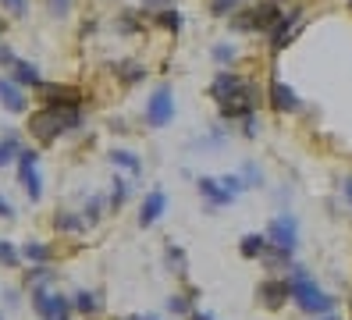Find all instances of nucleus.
I'll list each match as a JSON object with an SVG mask.
<instances>
[{
	"mask_svg": "<svg viewBox=\"0 0 352 320\" xmlns=\"http://www.w3.org/2000/svg\"><path fill=\"white\" fill-rule=\"evenodd\" d=\"M288 288H292V303L309 313V317H327L335 313V295H327L317 281L314 274H309L302 264H292V274H288Z\"/></svg>",
	"mask_w": 352,
	"mask_h": 320,
	"instance_id": "nucleus-1",
	"label": "nucleus"
},
{
	"mask_svg": "<svg viewBox=\"0 0 352 320\" xmlns=\"http://www.w3.org/2000/svg\"><path fill=\"white\" fill-rule=\"evenodd\" d=\"M82 125V111L78 107H47V111L32 114L29 128L39 142H57L65 132H75Z\"/></svg>",
	"mask_w": 352,
	"mask_h": 320,
	"instance_id": "nucleus-2",
	"label": "nucleus"
},
{
	"mask_svg": "<svg viewBox=\"0 0 352 320\" xmlns=\"http://www.w3.org/2000/svg\"><path fill=\"white\" fill-rule=\"evenodd\" d=\"M267 246L296 253V246H299V221H296V213H278V217H271V224H267Z\"/></svg>",
	"mask_w": 352,
	"mask_h": 320,
	"instance_id": "nucleus-3",
	"label": "nucleus"
},
{
	"mask_svg": "<svg viewBox=\"0 0 352 320\" xmlns=\"http://www.w3.org/2000/svg\"><path fill=\"white\" fill-rule=\"evenodd\" d=\"M32 310L39 320H72V303L60 292H47V288H36L32 295Z\"/></svg>",
	"mask_w": 352,
	"mask_h": 320,
	"instance_id": "nucleus-4",
	"label": "nucleus"
},
{
	"mask_svg": "<svg viewBox=\"0 0 352 320\" xmlns=\"http://www.w3.org/2000/svg\"><path fill=\"white\" fill-rule=\"evenodd\" d=\"M210 96L224 107V103H235V100H242V96H253V85L245 82V78H239L235 72H221V75L210 82Z\"/></svg>",
	"mask_w": 352,
	"mask_h": 320,
	"instance_id": "nucleus-5",
	"label": "nucleus"
},
{
	"mask_svg": "<svg viewBox=\"0 0 352 320\" xmlns=\"http://www.w3.org/2000/svg\"><path fill=\"white\" fill-rule=\"evenodd\" d=\"M18 182H22V189H25V196L36 203L39 196H43V178H39V153L36 149H22L18 153Z\"/></svg>",
	"mask_w": 352,
	"mask_h": 320,
	"instance_id": "nucleus-6",
	"label": "nucleus"
},
{
	"mask_svg": "<svg viewBox=\"0 0 352 320\" xmlns=\"http://www.w3.org/2000/svg\"><path fill=\"white\" fill-rule=\"evenodd\" d=\"M175 121V96H171V85H160V89L150 96L146 103V125L150 128H164Z\"/></svg>",
	"mask_w": 352,
	"mask_h": 320,
	"instance_id": "nucleus-7",
	"label": "nucleus"
},
{
	"mask_svg": "<svg viewBox=\"0 0 352 320\" xmlns=\"http://www.w3.org/2000/svg\"><path fill=\"white\" fill-rule=\"evenodd\" d=\"M278 21H281L278 4H260V8L245 11V14H235L232 18V29H245V32H253V29H274Z\"/></svg>",
	"mask_w": 352,
	"mask_h": 320,
	"instance_id": "nucleus-8",
	"label": "nucleus"
},
{
	"mask_svg": "<svg viewBox=\"0 0 352 320\" xmlns=\"http://www.w3.org/2000/svg\"><path fill=\"white\" fill-rule=\"evenodd\" d=\"M256 295H260L263 310H281L288 299H292V288H288V281H281V277H267V281L256 288Z\"/></svg>",
	"mask_w": 352,
	"mask_h": 320,
	"instance_id": "nucleus-9",
	"label": "nucleus"
},
{
	"mask_svg": "<svg viewBox=\"0 0 352 320\" xmlns=\"http://www.w3.org/2000/svg\"><path fill=\"white\" fill-rule=\"evenodd\" d=\"M43 89V100L47 107H78V89H72V85H54V82H43L39 85Z\"/></svg>",
	"mask_w": 352,
	"mask_h": 320,
	"instance_id": "nucleus-10",
	"label": "nucleus"
},
{
	"mask_svg": "<svg viewBox=\"0 0 352 320\" xmlns=\"http://www.w3.org/2000/svg\"><path fill=\"white\" fill-rule=\"evenodd\" d=\"M199 185V192H203V200H206V206H210V210H217V206H228V203H235V196H232V192H228L217 178H199L196 182Z\"/></svg>",
	"mask_w": 352,
	"mask_h": 320,
	"instance_id": "nucleus-11",
	"label": "nucleus"
},
{
	"mask_svg": "<svg viewBox=\"0 0 352 320\" xmlns=\"http://www.w3.org/2000/svg\"><path fill=\"white\" fill-rule=\"evenodd\" d=\"M0 103H4L11 114H22L29 107V96L22 93V85H14L11 78H0Z\"/></svg>",
	"mask_w": 352,
	"mask_h": 320,
	"instance_id": "nucleus-12",
	"label": "nucleus"
},
{
	"mask_svg": "<svg viewBox=\"0 0 352 320\" xmlns=\"http://www.w3.org/2000/svg\"><path fill=\"white\" fill-rule=\"evenodd\" d=\"M271 107H274V111H281V114L299 111V96H296L292 85H285V82H271Z\"/></svg>",
	"mask_w": 352,
	"mask_h": 320,
	"instance_id": "nucleus-13",
	"label": "nucleus"
},
{
	"mask_svg": "<svg viewBox=\"0 0 352 320\" xmlns=\"http://www.w3.org/2000/svg\"><path fill=\"white\" fill-rule=\"evenodd\" d=\"M299 11H292V14H285L278 25L271 29V47L274 50H281V47H288V43H292V36H296V25H299Z\"/></svg>",
	"mask_w": 352,
	"mask_h": 320,
	"instance_id": "nucleus-14",
	"label": "nucleus"
},
{
	"mask_svg": "<svg viewBox=\"0 0 352 320\" xmlns=\"http://www.w3.org/2000/svg\"><path fill=\"white\" fill-rule=\"evenodd\" d=\"M164 206H168V196H164V192L157 189V192H150L146 200H142V206H139V224L142 228H150L160 213H164Z\"/></svg>",
	"mask_w": 352,
	"mask_h": 320,
	"instance_id": "nucleus-15",
	"label": "nucleus"
},
{
	"mask_svg": "<svg viewBox=\"0 0 352 320\" xmlns=\"http://www.w3.org/2000/svg\"><path fill=\"white\" fill-rule=\"evenodd\" d=\"M11 72H14V78H11L14 85H36V89L43 85V78H39V68H36V64H29V61H14Z\"/></svg>",
	"mask_w": 352,
	"mask_h": 320,
	"instance_id": "nucleus-16",
	"label": "nucleus"
},
{
	"mask_svg": "<svg viewBox=\"0 0 352 320\" xmlns=\"http://www.w3.org/2000/svg\"><path fill=\"white\" fill-rule=\"evenodd\" d=\"M107 160H111L114 167H121V171H129L132 178H139V171H142V160L132 153V149H111Z\"/></svg>",
	"mask_w": 352,
	"mask_h": 320,
	"instance_id": "nucleus-17",
	"label": "nucleus"
},
{
	"mask_svg": "<svg viewBox=\"0 0 352 320\" xmlns=\"http://www.w3.org/2000/svg\"><path fill=\"white\" fill-rule=\"evenodd\" d=\"M72 310H75V313H82V317H93V313L100 310V299H96L93 292L82 288V292H75V299H72Z\"/></svg>",
	"mask_w": 352,
	"mask_h": 320,
	"instance_id": "nucleus-18",
	"label": "nucleus"
},
{
	"mask_svg": "<svg viewBox=\"0 0 352 320\" xmlns=\"http://www.w3.org/2000/svg\"><path fill=\"white\" fill-rule=\"evenodd\" d=\"M239 253L242 256H263L267 253V235H245L239 242Z\"/></svg>",
	"mask_w": 352,
	"mask_h": 320,
	"instance_id": "nucleus-19",
	"label": "nucleus"
},
{
	"mask_svg": "<svg viewBox=\"0 0 352 320\" xmlns=\"http://www.w3.org/2000/svg\"><path fill=\"white\" fill-rule=\"evenodd\" d=\"M22 256H25V260H32L36 267H47L50 249H47L43 242H25V246H22Z\"/></svg>",
	"mask_w": 352,
	"mask_h": 320,
	"instance_id": "nucleus-20",
	"label": "nucleus"
},
{
	"mask_svg": "<svg viewBox=\"0 0 352 320\" xmlns=\"http://www.w3.org/2000/svg\"><path fill=\"white\" fill-rule=\"evenodd\" d=\"M54 224H57V231H82L86 228V221H82L78 213H68V210H57Z\"/></svg>",
	"mask_w": 352,
	"mask_h": 320,
	"instance_id": "nucleus-21",
	"label": "nucleus"
},
{
	"mask_svg": "<svg viewBox=\"0 0 352 320\" xmlns=\"http://www.w3.org/2000/svg\"><path fill=\"white\" fill-rule=\"evenodd\" d=\"M263 264H267V267H285V264H292V253H288V249H274V246H267Z\"/></svg>",
	"mask_w": 352,
	"mask_h": 320,
	"instance_id": "nucleus-22",
	"label": "nucleus"
},
{
	"mask_svg": "<svg viewBox=\"0 0 352 320\" xmlns=\"http://www.w3.org/2000/svg\"><path fill=\"white\" fill-rule=\"evenodd\" d=\"M153 18H157V25H168L171 32H178V29H182V14H178L175 8H164V11H153Z\"/></svg>",
	"mask_w": 352,
	"mask_h": 320,
	"instance_id": "nucleus-23",
	"label": "nucleus"
},
{
	"mask_svg": "<svg viewBox=\"0 0 352 320\" xmlns=\"http://www.w3.org/2000/svg\"><path fill=\"white\" fill-rule=\"evenodd\" d=\"M18 153H22V146H18V139H14V136H8L4 142H0V167L11 164V160H18Z\"/></svg>",
	"mask_w": 352,
	"mask_h": 320,
	"instance_id": "nucleus-24",
	"label": "nucleus"
},
{
	"mask_svg": "<svg viewBox=\"0 0 352 320\" xmlns=\"http://www.w3.org/2000/svg\"><path fill=\"white\" fill-rule=\"evenodd\" d=\"M18 260H22V249H14L11 242L0 239V267H18Z\"/></svg>",
	"mask_w": 352,
	"mask_h": 320,
	"instance_id": "nucleus-25",
	"label": "nucleus"
},
{
	"mask_svg": "<svg viewBox=\"0 0 352 320\" xmlns=\"http://www.w3.org/2000/svg\"><path fill=\"white\" fill-rule=\"evenodd\" d=\"M129 185H135V182H129V178H114V196H111V210H121V206H125Z\"/></svg>",
	"mask_w": 352,
	"mask_h": 320,
	"instance_id": "nucleus-26",
	"label": "nucleus"
},
{
	"mask_svg": "<svg viewBox=\"0 0 352 320\" xmlns=\"http://www.w3.org/2000/svg\"><path fill=\"white\" fill-rule=\"evenodd\" d=\"M118 78L121 82H142V78H146V68H139V64H121Z\"/></svg>",
	"mask_w": 352,
	"mask_h": 320,
	"instance_id": "nucleus-27",
	"label": "nucleus"
},
{
	"mask_svg": "<svg viewBox=\"0 0 352 320\" xmlns=\"http://www.w3.org/2000/svg\"><path fill=\"white\" fill-rule=\"evenodd\" d=\"M217 182H221V185H224L228 192H232V196H239V192L245 189V182H242L239 175H224V178H217Z\"/></svg>",
	"mask_w": 352,
	"mask_h": 320,
	"instance_id": "nucleus-28",
	"label": "nucleus"
},
{
	"mask_svg": "<svg viewBox=\"0 0 352 320\" xmlns=\"http://www.w3.org/2000/svg\"><path fill=\"white\" fill-rule=\"evenodd\" d=\"M168 264H171V270H185V253L178 246H168Z\"/></svg>",
	"mask_w": 352,
	"mask_h": 320,
	"instance_id": "nucleus-29",
	"label": "nucleus"
},
{
	"mask_svg": "<svg viewBox=\"0 0 352 320\" xmlns=\"http://www.w3.org/2000/svg\"><path fill=\"white\" fill-rule=\"evenodd\" d=\"M0 4H4V11H11V14H18V18L29 11V0H0Z\"/></svg>",
	"mask_w": 352,
	"mask_h": 320,
	"instance_id": "nucleus-30",
	"label": "nucleus"
},
{
	"mask_svg": "<svg viewBox=\"0 0 352 320\" xmlns=\"http://www.w3.org/2000/svg\"><path fill=\"white\" fill-rule=\"evenodd\" d=\"M214 61L232 64V61H235V47H214Z\"/></svg>",
	"mask_w": 352,
	"mask_h": 320,
	"instance_id": "nucleus-31",
	"label": "nucleus"
},
{
	"mask_svg": "<svg viewBox=\"0 0 352 320\" xmlns=\"http://www.w3.org/2000/svg\"><path fill=\"white\" fill-rule=\"evenodd\" d=\"M100 206H103V200H100V196H93V200H89V206H86V224H93V221L100 217Z\"/></svg>",
	"mask_w": 352,
	"mask_h": 320,
	"instance_id": "nucleus-32",
	"label": "nucleus"
},
{
	"mask_svg": "<svg viewBox=\"0 0 352 320\" xmlns=\"http://www.w3.org/2000/svg\"><path fill=\"white\" fill-rule=\"evenodd\" d=\"M239 4V0H210V8H214V14H228V11H232Z\"/></svg>",
	"mask_w": 352,
	"mask_h": 320,
	"instance_id": "nucleus-33",
	"label": "nucleus"
},
{
	"mask_svg": "<svg viewBox=\"0 0 352 320\" xmlns=\"http://www.w3.org/2000/svg\"><path fill=\"white\" fill-rule=\"evenodd\" d=\"M0 217H4V221H11V217H14V210H11V203H8L4 196H0Z\"/></svg>",
	"mask_w": 352,
	"mask_h": 320,
	"instance_id": "nucleus-34",
	"label": "nucleus"
},
{
	"mask_svg": "<svg viewBox=\"0 0 352 320\" xmlns=\"http://www.w3.org/2000/svg\"><path fill=\"white\" fill-rule=\"evenodd\" d=\"M50 4H54V14H57V18L68 11V0H50Z\"/></svg>",
	"mask_w": 352,
	"mask_h": 320,
	"instance_id": "nucleus-35",
	"label": "nucleus"
},
{
	"mask_svg": "<svg viewBox=\"0 0 352 320\" xmlns=\"http://www.w3.org/2000/svg\"><path fill=\"white\" fill-rule=\"evenodd\" d=\"M342 192H345V200H349V206H352V175L342 182Z\"/></svg>",
	"mask_w": 352,
	"mask_h": 320,
	"instance_id": "nucleus-36",
	"label": "nucleus"
},
{
	"mask_svg": "<svg viewBox=\"0 0 352 320\" xmlns=\"http://www.w3.org/2000/svg\"><path fill=\"white\" fill-rule=\"evenodd\" d=\"M175 313H185V310H189V306H185V299H171V303H168Z\"/></svg>",
	"mask_w": 352,
	"mask_h": 320,
	"instance_id": "nucleus-37",
	"label": "nucleus"
},
{
	"mask_svg": "<svg viewBox=\"0 0 352 320\" xmlns=\"http://www.w3.org/2000/svg\"><path fill=\"white\" fill-rule=\"evenodd\" d=\"M0 61H4V64H14L18 57H11V50H8V47H0Z\"/></svg>",
	"mask_w": 352,
	"mask_h": 320,
	"instance_id": "nucleus-38",
	"label": "nucleus"
},
{
	"mask_svg": "<svg viewBox=\"0 0 352 320\" xmlns=\"http://www.w3.org/2000/svg\"><path fill=\"white\" fill-rule=\"evenodd\" d=\"M146 4H150V8H160V11H164V8H171V0H146Z\"/></svg>",
	"mask_w": 352,
	"mask_h": 320,
	"instance_id": "nucleus-39",
	"label": "nucleus"
},
{
	"mask_svg": "<svg viewBox=\"0 0 352 320\" xmlns=\"http://www.w3.org/2000/svg\"><path fill=\"white\" fill-rule=\"evenodd\" d=\"M189 320H217V317H210V313H189Z\"/></svg>",
	"mask_w": 352,
	"mask_h": 320,
	"instance_id": "nucleus-40",
	"label": "nucleus"
},
{
	"mask_svg": "<svg viewBox=\"0 0 352 320\" xmlns=\"http://www.w3.org/2000/svg\"><path fill=\"white\" fill-rule=\"evenodd\" d=\"M317 320H342L338 313H327V317H317Z\"/></svg>",
	"mask_w": 352,
	"mask_h": 320,
	"instance_id": "nucleus-41",
	"label": "nucleus"
},
{
	"mask_svg": "<svg viewBox=\"0 0 352 320\" xmlns=\"http://www.w3.org/2000/svg\"><path fill=\"white\" fill-rule=\"evenodd\" d=\"M125 320H157V317H150V313H146V317H125Z\"/></svg>",
	"mask_w": 352,
	"mask_h": 320,
	"instance_id": "nucleus-42",
	"label": "nucleus"
},
{
	"mask_svg": "<svg viewBox=\"0 0 352 320\" xmlns=\"http://www.w3.org/2000/svg\"><path fill=\"white\" fill-rule=\"evenodd\" d=\"M0 29H4V21H0Z\"/></svg>",
	"mask_w": 352,
	"mask_h": 320,
	"instance_id": "nucleus-43",
	"label": "nucleus"
},
{
	"mask_svg": "<svg viewBox=\"0 0 352 320\" xmlns=\"http://www.w3.org/2000/svg\"><path fill=\"white\" fill-rule=\"evenodd\" d=\"M349 4H352V0H349Z\"/></svg>",
	"mask_w": 352,
	"mask_h": 320,
	"instance_id": "nucleus-44",
	"label": "nucleus"
},
{
	"mask_svg": "<svg viewBox=\"0 0 352 320\" xmlns=\"http://www.w3.org/2000/svg\"><path fill=\"white\" fill-rule=\"evenodd\" d=\"M0 320H4V317H0Z\"/></svg>",
	"mask_w": 352,
	"mask_h": 320,
	"instance_id": "nucleus-45",
	"label": "nucleus"
}]
</instances>
